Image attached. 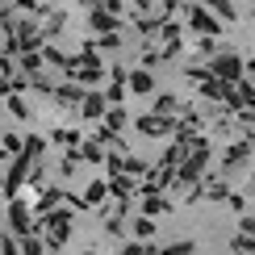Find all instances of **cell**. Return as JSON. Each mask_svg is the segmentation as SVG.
<instances>
[{
  "instance_id": "1",
  "label": "cell",
  "mask_w": 255,
  "mask_h": 255,
  "mask_svg": "<svg viewBox=\"0 0 255 255\" xmlns=\"http://www.w3.org/2000/svg\"><path fill=\"white\" fill-rule=\"evenodd\" d=\"M188 25H193L197 34H209V38H214L218 29H222V17H218V13H209L205 4H193V8H188Z\"/></svg>"
},
{
  "instance_id": "2",
  "label": "cell",
  "mask_w": 255,
  "mask_h": 255,
  "mask_svg": "<svg viewBox=\"0 0 255 255\" xmlns=\"http://www.w3.org/2000/svg\"><path fill=\"white\" fill-rule=\"evenodd\" d=\"M205 71H209V76H218V80H226V84L243 80V63H239V55H218Z\"/></svg>"
},
{
  "instance_id": "3",
  "label": "cell",
  "mask_w": 255,
  "mask_h": 255,
  "mask_svg": "<svg viewBox=\"0 0 255 255\" xmlns=\"http://www.w3.org/2000/svg\"><path fill=\"white\" fill-rule=\"evenodd\" d=\"M138 130H142L146 138H159V134H167V130H176V126L167 122L163 113H146V118H138Z\"/></svg>"
},
{
  "instance_id": "4",
  "label": "cell",
  "mask_w": 255,
  "mask_h": 255,
  "mask_svg": "<svg viewBox=\"0 0 255 255\" xmlns=\"http://www.w3.org/2000/svg\"><path fill=\"white\" fill-rule=\"evenodd\" d=\"M130 88L138 92V97H146V92H155V80H151V67H138V71H130Z\"/></svg>"
},
{
  "instance_id": "5",
  "label": "cell",
  "mask_w": 255,
  "mask_h": 255,
  "mask_svg": "<svg viewBox=\"0 0 255 255\" xmlns=\"http://www.w3.org/2000/svg\"><path fill=\"white\" fill-rule=\"evenodd\" d=\"M205 8H209V13H218L222 21H235L239 13H235V4H230V0H205Z\"/></svg>"
},
{
  "instance_id": "6",
  "label": "cell",
  "mask_w": 255,
  "mask_h": 255,
  "mask_svg": "<svg viewBox=\"0 0 255 255\" xmlns=\"http://www.w3.org/2000/svg\"><path fill=\"white\" fill-rule=\"evenodd\" d=\"M163 209H172V205H167V201L159 197V193H146V201H142V214H146V218H155V214H163Z\"/></svg>"
},
{
  "instance_id": "7",
  "label": "cell",
  "mask_w": 255,
  "mask_h": 255,
  "mask_svg": "<svg viewBox=\"0 0 255 255\" xmlns=\"http://www.w3.org/2000/svg\"><path fill=\"white\" fill-rule=\"evenodd\" d=\"M105 105H109V101H105V97H97V92H92V97L84 101V113H88V118H105Z\"/></svg>"
},
{
  "instance_id": "8",
  "label": "cell",
  "mask_w": 255,
  "mask_h": 255,
  "mask_svg": "<svg viewBox=\"0 0 255 255\" xmlns=\"http://www.w3.org/2000/svg\"><path fill=\"white\" fill-rule=\"evenodd\" d=\"M130 230H134V239H151V235H155V222L142 214V218H134V226H130Z\"/></svg>"
},
{
  "instance_id": "9",
  "label": "cell",
  "mask_w": 255,
  "mask_h": 255,
  "mask_svg": "<svg viewBox=\"0 0 255 255\" xmlns=\"http://www.w3.org/2000/svg\"><path fill=\"white\" fill-rule=\"evenodd\" d=\"M92 25H97L101 34H109V29H118V17L113 13H92Z\"/></svg>"
},
{
  "instance_id": "10",
  "label": "cell",
  "mask_w": 255,
  "mask_h": 255,
  "mask_svg": "<svg viewBox=\"0 0 255 255\" xmlns=\"http://www.w3.org/2000/svg\"><path fill=\"white\" fill-rule=\"evenodd\" d=\"M105 197H109V184H101V180H97V184L88 188V197H84V201H88V205H101Z\"/></svg>"
},
{
  "instance_id": "11",
  "label": "cell",
  "mask_w": 255,
  "mask_h": 255,
  "mask_svg": "<svg viewBox=\"0 0 255 255\" xmlns=\"http://www.w3.org/2000/svg\"><path fill=\"white\" fill-rule=\"evenodd\" d=\"M197 247L193 243H172V247H163V255H193Z\"/></svg>"
},
{
  "instance_id": "12",
  "label": "cell",
  "mask_w": 255,
  "mask_h": 255,
  "mask_svg": "<svg viewBox=\"0 0 255 255\" xmlns=\"http://www.w3.org/2000/svg\"><path fill=\"white\" fill-rule=\"evenodd\" d=\"M172 109H176V97H159V101H155V113H163V118H167Z\"/></svg>"
},
{
  "instance_id": "13",
  "label": "cell",
  "mask_w": 255,
  "mask_h": 255,
  "mask_svg": "<svg viewBox=\"0 0 255 255\" xmlns=\"http://www.w3.org/2000/svg\"><path fill=\"white\" fill-rule=\"evenodd\" d=\"M80 97H84V92L76 88V84H71V88H59V101H71V105H76Z\"/></svg>"
},
{
  "instance_id": "14",
  "label": "cell",
  "mask_w": 255,
  "mask_h": 255,
  "mask_svg": "<svg viewBox=\"0 0 255 255\" xmlns=\"http://www.w3.org/2000/svg\"><path fill=\"white\" fill-rule=\"evenodd\" d=\"M239 230H243V235H255V218H243V222H239Z\"/></svg>"
},
{
  "instance_id": "15",
  "label": "cell",
  "mask_w": 255,
  "mask_h": 255,
  "mask_svg": "<svg viewBox=\"0 0 255 255\" xmlns=\"http://www.w3.org/2000/svg\"><path fill=\"white\" fill-rule=\"evenodd\" d=\"M88 255H92V251H88Z\"/></svg>"
}]
</instances>
